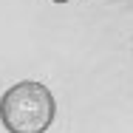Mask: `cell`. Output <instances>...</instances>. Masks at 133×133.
Here are the masks:
<instances>
[{"label":"cell","instance_id":"cell-2","mask_svg":"<svg viewBox=\"0 0 133 133\" xmlns=\"http://www.w3.org/2000/svg\"><path fill=\"white\" fill-rule=\"evenodd\" d=\"M54 3H68V0H54Z\"/></svg>","mask_w":133,"mask_h":133},{"label":"cell","instance_id":"cell-1","mask_svg":"<svg viewBox=\"0 0 133 133\" xmlns=\"http://www.w3.org/2000/svg\"><path fill=\"white\" fill-rule=\"evenodd\" d=\"M57 105L43 82H17L0 96V122L9 133H45Z\"/></svg>","mask_w":133,"mask_h":133}]
</instances>
